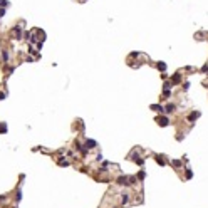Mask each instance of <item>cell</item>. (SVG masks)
Wrapping results in <instances>:
<instances>
[{
	"label": "cell",
	"instance_id": "1",
	"mask_svg": "<svg viewBox=\"0 0 208 208\" xmlns=\"http://www.w3.org/2000/svg\"><path fill=\"white\" fill-rule=\"evenodd\" d=\"M156 121H158V124H159V126H168V124H169V119H168L166 116H158V118H156Z\"/></svg>",
	"mask_w": 208,
	"mask_h": 208
},
{
	"label": "cell",
	"instance_id": "2",
	"mask_svg": "<svg viewBox=\"0 0 208 208\" xmlns=\"http://www.w3.org/2000/svg\"><path fill=\"white\" fill-rule=\"evenodd\" d=\"M200 116H201V112H200V111H195V112H191V114L188 116V121H195V119H198Z\"/></svg>",
	"mask_w": 208,
	"mask_h": 208
},
{
	"label": "cell",
	"instance_id": "3",
	"mask_svg": "<svg viewBox=\"0 0 208 208\" xmlns=\"http://www.w3.org/2000/svg\"><path fill=\"white\" fill-rule=\"evenodd\" d=\"M175 109H176V106H175V104H166V106L163 107V112H173Z\"/></svg>",
	"mask_w": 208,
	"mask_h": 208
},
{
	"label": "cell",
	"instance_id": "4",
	"mask_svg": "<svg viewBox=\"0 0 208 208\" xmlns=\"http://www.w3.org/2000/svg\"><path fill=\"white\" fill-rule=\"evenodd\" d=\"M13 35H15V39H22V29L20 27H15L13 29Z\"/></svg>",
	"mask_w": 208,
	"mask_h": 208
},
{
	"label": "cell",
	"instance_id": "5",
	"mask_svg": "<svg viewBox=\"0 0 208 208\" xmlns=\"http://www.w3.org/2000/svg\"><path fill=\"white\" fill-rule=\"evenodd\" d=\"M96 146H97V143H96V141H92V139H87V141H86V146H84V148H96Z\"/></svg>",
	"mask_w": 208,
	"mask_h": 208
},
{
	"label": "cell",
	"instance_id": "6",
	"mask_svg": "<svg viewBox=\"0 0 208 208\" xmlns=\"http://www.w3.org/2000/svg\"><path fill=\"white\" fill-rule=\"evenodd\" d=\"M180 81H181V75H180V74H175V75H173V82H171V84H180Z\"/></svg>",
	"mask_w": 208,
	"mask_h": 208
},
{
	"label": "cell",
	"instance_id": "7",
	"mask_svg": "<svg viewBox=\"0 0 208 208\" xmlns=\"http://www.w3.org/2000/svg\"><path fill=\"white\" fill-rule=\"evenodd\" d=\"M151 109L153 111H158V112H163V107L159 104H151Z\"/></svg>",
	"mask_w": 208,
	"mask_h": 208
},
{
	"label": "cell",
	"instance_id": "8",
	"mask_svg": "<svg viewBox=\"0 0 208 208\" xmlns=\"http://www.w3.org/2000/svg\"><path fill=\"white\" fill-rule=\"evenodd\" d=\"M169 96H171V92H169V89H164V92H163V96H161V99H168Z\"/></svg>",
	"mask_w": 208,
	"mask_h": 208
},
{
	"label": "cell",
	"instance_id": "9",
	"mask_svg": "<svg viewBox=\"0 0 208 208\" xmlns=\"http://www.w3.org/2000/svg\"><path fill=\"white\" fill-rule=\"evenodd\" d=\"M156 66H158V69H159L161 72H164V71H166V64H164V62H158Z\"/></svg>",
	"mask_w": 208,
	"mask_h": 208
},
{
	"label": "cell",
	"instance_id": "10",
	"mask_svg": "<svg viewBox=\"0 0 208 208\" xmlns=\"http://www.w3.org/2000/svg\"><path fill=\"white\" fill-rule=\"evenodd\" d=\"M2 59H4V62H7V61H9V52H7V50H4V52H2Z\"/></svg>",
	"mask_w": 208,
	"mask_h": 208
},
{
	"label": "cell",
	"instance_id": "11",
	"mask_svg": "<svg viewBox=\"0 0 208 208\" xmlns=\"http://www.w3.org/2000/svg\"><path fill=\"white\" fill-rule=\"evenodd\" d=\"M118 183H119V185H124V183H128V180H126L124 176H119V178H118Z\"/></svg>",
	"mask_w": 208,
	"mask_h": 208
},
{
	"label": "cell",
	"instance_id": "12",
	"mask_svg": "<svg viewBox=\"0 0 208 208\" xmlns=\"http://www.w3.org/2000/svg\"><path fill=\"white\" fill-rule=\"evenodd\" d=\"M156 159H158V163L161 164V166H164L166 163H164V159H163V156H156Z\"/></svg>",
	"mask_w": 208,
	"mask_h": 208
},
{
	"label": "cell",
	"instance_id": "13",
	"mask_svg": "<svg viewBox=\"0 0 208 208\" xmlns=\"http://www.w3.org/2000/svg\"><path fill=\"white\" fill-rule=\"evenodd\" d=\"M0 133H7V126L5 124H0Z\"/></svg>",
	"mask_w": 208,
	"mask_h": 208
},
{
	"label": "cell",
	"instance_id": "14",
	"mask_svg": "<svg viewBox=\"0 0 208 208\" xmlns=\"http://www.w3.org/2000/svg\"><path fill=\"white\" fill-rule=\"evenodd\" d=\"M126 203H129V196H128V195L123 196V205H126Z\"/></svg>",
	"mask_w": 208,
	"mask_h": 208
},
{
	"label": "cell",
	"instance_id": "15",
	"mask_svg": "<svg viewBox=\"0 0 208 208\" xmlns=\"http://www.w3.org/2000/svg\"><path fill=\"white\" fill-rule=\"evenodd\" d=\"M186 178H188V180H190V178H193V173L190 171V169H186Z\"/></svg>",
	"mask_w": 208,
	"mask_h": 208
},
{
	"label": "cell",
	"instance_id": "16",
	"mask_svg": "<svg viewBox=\"0 0 208 208\" xmlns=\"http://www.w3.org/2000/svg\"><path fill=\"white\" fill-rule=\"evenodd\" d=\"M20 200H22V191L18 190V191H17V201H20Z\"/></svg>",
	"mask_w": 208,
	"mask_h": 208
},
{
	"label": "cell",
	"instance_id": "17",
	"mask_svg": "<svg viewBox=\"0 0 208 208\" xmlns=\"http://www.w3.org/2000/svg\"><path fill=\"white\" fill-rule=\"evenodd\" d=\"M173 166H176V168L181 166V161H180V159H175V161H173Z\"/></svg>",
	"mask_w": 208,
	"mask_h": 208
},
{
	"label": "cell",
	"instance_id": "18",
	"mask_svg": "<svg viewBox=\"0 0 208 208\" xmlns=\"http://www.w3.org/2000/svg\"><path fill=\"white\" fill-rule=\"evenodd\" d=\"M0 7H9V2L7 0H2V2H0Z\"/></svg>",
	"mask_w": 208,
	"mask_h": 208
},
{
	"label": "cell",
	"instance_id": "19",
	"mask_svg": "<svg viewBox=\"0 0 208 208\" xmlns=\"http://www.w3.org/2000/svg\"><path fill=\"white\" fill-rule=\"evenodd\" d=\"M169 87H171V81H166L164 82V89H169Z\"/></svg>",
	"mask_w": 208,
	"mask_h": 208
},
{
	"label": "cell",
	"instance_id": "20",
	"mask_svg": "<svg viewBox=\"0 0 208 208\" xmlns=\"http://www.w3.org/2000/svg\"><path fill=\"white\" fill-rule=\"evenodd\" d=\"M144 176H146V175H144V171H141V173L138 175V180H144Z\"/></svg>",
	"mask_w": 208,
	"mask_h": 208
},
{
	"label": "cell",
	"instance_id": "21",
	"mask_svg": "<svg viewBox=\"0 0 208 208\" xmlns=\"http://www.w3.org/2000/svg\"><path fill=\"white\" fill-rule=\"evenodd\" d=\"M188 87H190V82H185V84H183V89H185V91H186V89H188Z\"/></svg>",
	"mask_w": 208,
	"mask_h": 208
},
{
	"label": "cell",
	"instance_id": "22",
	"mask_svg": "<svg viewBox=\"0 0 208 208\" xmlns=\"http://www.w3.org/2000/svg\"><path fill=\"white\" fill-rule=\"evenodd\" d=\"M4 97H5V94H4V92H0V101H2Z\"/></svg>",
	"mask_w": 208,
	"mask_h": 208
}]
</instances>
